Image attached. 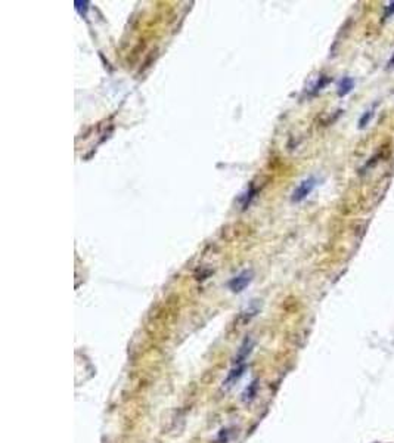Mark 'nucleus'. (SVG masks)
<instances>
[{
    "label": "nucleus",
    "mask_w": 394,
    "mask_h": 443,
    "mask_svg": "<svg viewBox=\"0 0 394 443\" xmlns=\"http://www.w3.org/2000/svg\"><path fill=\"white\" fill-rule=\"evenodd\" d=\"M317 180H316V177H307V179H304L297 188H295V190L292 192V196H291V201L292 202H301L303 199H305L311 192H313V189L316 188V183Z\"/></svg>",
    "instance_id": "1"
},
{
    "label": "nucleus",
    "mask_w": 394,
    "mask_h": 443,
    "mask_svg": "<svg viewBox=\"0 0 394 443\" xmlns=\"http://www.w3.org/2000/svg\"><path fill=\"white\" fill-rule=\"evenodd\" d=\"M252 276H254L252 270H243V272H241L239 275H236L235 278H232L229 281V288L233 292H241L252 281Z\"/></svg>",
    "instance_id": "2"
},
{
    "label": "nucleus",
    "mask_w": 394,
    "mask_h": 443,
    "mask_svg": "<svg viewBox=\"0 0 394 443\" xmlns=\"http://www.w3.org/2000/svg\"><path fill=\"white\" fill-rule=\"evenodd\" d=\"M254 347V341L251 338H245V341L241 344L235 359H233V365L232 366H245V362L249 356V353L252 351Z\"/></svg>",
    "instance_id": "3"
},
{
    "label": "nucleus",
    "mask_w": 394,
    "mask_h": 443,
    "mask_svg": "<svg viewBox=\"0 0 394 443\" xmlns=\"http://www.w3.org/2000/svg\"><path fill=\"white\" fill-rule=\"evenodd\" d=\"M354 89V80L351 77H344L338 83V96H345Z\"/></svg>",
    "instance_id": "4"
},
{
    "label": "nucleus",
    "mask_w": 394,
    "mask_h": 443,
    "mask_svg": "<svg viewBox=\"0 0 394 443\" xmlns=\"http://www.w3.org/2000/svg\"><path fill=\"white\" fill-rule=\"evenodd\" d=\"M255 393H257V380L252 381V382L245 388V391L242 393V400H243L245 403L251 402V400L255 397Z\"/></svg>",
    "instance_id": "5"
},
{
    "label": "nucleus",
    "mask_w": 394,
    "mask_h": 443,
    "mask_svg": "<svg viewBox=\"0 0 394 443\" xmlns=\"http://www.w3.org/2000/svg\"><path fill=\"white\" fill-rule=\"evenodd\" d=\"M373 109H370V111H366L363 115H362V118H360V121H359V127L360 128H363V127H366L367 126V123L372 120V117H373Z\"/></svg>",
    "instance_id": "6"
},
{
    "label": "nucleus",
    "mask_w": 394,
    "mask_h": 443,
    "mask_svg": "<svg viewBox=\"0 0 394 443\" xmlns=\"http://www.w3.org/2000/svg\"><path fill=\"white\" fill-rule=\"evenodd\" d=\"M74 7L77 9V12L80 15H86V12L89 9V1H74Z\"/></svg>",
    "instance_id": "7"
},
{
    "label": "nucleus",
    "mask_w": 394,
    "mask_h": 443,
    "mask_svg": "<svg viewBox=\"0 0 394 443\" xmlns=\"http://www.w3.org/2000/svg\"><path fill=\"white\" fill-rule=\"evenodd\" d=\"M391 15H394V1L390 3L388 6H385V13H384V16H385V18H390Z\"/></svg>",
    "instance_id": "8"
},
{
    "label": "nucleus",
    "mask_w": 394,
    "mask_h": 443,
    "mask_svg": "<svg viewBox=\"0 0 394 443\" xmlns=\"http://www.w3.org/2000/svg\"><path fill=\"white\" fill-rule=\"evenodd\" d=\"M388 65H390V68H394V53H393V58L390 59V62H388Z\"/></svg>",
    "instance_id": "9"
}]
</instances>
